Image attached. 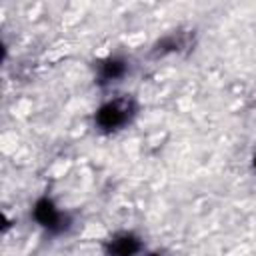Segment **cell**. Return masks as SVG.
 <instances>
[{"label": "cell", "mask_w": 256, "mask_h": 256, "mask_svg": "<svg viewBox=\"0 0 256 256\" xmlns=\"http://www.w3.org/2000/svg\"><path fill=\"white\" fill-rule=\"evenodd\" d=\"M138 116V102L130 94L106 98L94 110V126L100 134H116L128 128Z\"/></svg>", "instance_id": "6da1fadb"}, {"label": "cell", "mask_w": 256, "mask_h": 256, "mask_svg": "<svg viewBox=\"0 0 256 256\" xmlns=\"http://www.w3.org/2000/svg\"><path fill=\"white\" fill-rule=\"evenodd\" d=\"M30 218L34 224L44 230L50 236H62L72 228V216L68 210H64L54 198L50 196H38L34 204L30 206Z\"/></svg>", "instance_id": "7a4b0ae2"}, {"label": "cell", "mask_w": 256, "mask_h": 256, "mask_svg": "<svg viewBox=\"0 0 256 256\" xmlns=\"http://www.w3.org/2000/svg\"><path fill=\"white\" fill-rule=\"evenodd\" d=\"M130 74V60L124 54H106L94 64V82L100 88L122 82Z\"/></svg>", "instance_id": "3957f363"}, {"label": "cell", "mask_w": 256, "mask_h": 256, "mask_svg": "<svg viewBox=\"0 0 256 256\" xmlns=\"http://www.w3.org/2000/svg\"><path fill=\"white\" fill-rule=\"evenodd\" d=\"M144 250V240L132 230L114 232L104 242V256H138Z\"/></svg>", "instance_id": "277c9868"}, {"label": "cell", "mask_w": 256, "mask_h": 256, "mask_svg": "<svg viewBox=\"0 0 256 256\" xmlns=\"http://www.w3.org/2000/svg\"><path fill=\"white\" fill-rule=\"evenodd\" d=\"M250 166H252V170L256 172V152L252 154V158H250Z\"/></svg>", "instance_id": "5b68a950"}]
</instances>
